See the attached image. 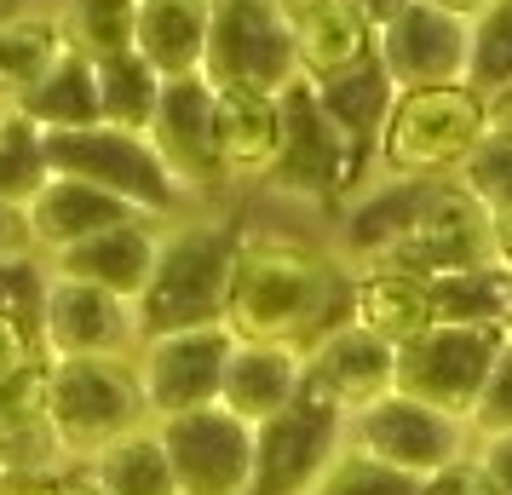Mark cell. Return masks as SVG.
Returning a JSON list of instances; mask_svg holds the SVG:
<instances>
[{
	"label": "cell",
	"mask_w": 512,
	"mask_h": 495,
	"mask_svg": "<svg viewBox=\"0 0 512 495\" xmlns=\"http://www.w3.org/2000/svg\"><path fill=\"white\" fill-rule=\"evenodd\" d=\"M420 495H501V490H495V478L484 472V461H478V455H461L455 467L432 472V478L420 484Z\"/></svg>",
	"instance_id": "40"
},
{
	"label": "cell",
	"mask_w": 512,
	"mask_h": 495,
	"mask_svg": "<svg viewBox=\"0 0 512 495\" xmlns=\"http://www.w3.org/2000/svg\"><path fill=\"white\" fill-rule=\"evenodd\" d=\"M35 363H41L35 334H29L24 323H12V317H0V380L24 375V369H35Z\"/></svg>",
	"instance_id": "41"
},
{
	"label": "cell",
	"mask_w": 512,
	"mask_h": 495,
	"mask_svg": "<svg viewBox=\"0 0 512 495\" xmlns=\"http://www.w3.org/2000/svg\"><path fill=\"white\" fill-rule=\"evenodd\" d=\"M484 104H489V133H495V139H512V93L484 98Z\"/></svg>",
	"instance_id": "45"
},
{
	"label": "cell",
	"mask_w": 512,
	"mask_h": 495,
	"mask_svg": "<svg viewBox=\"0 0 512 495\" xmlns=\"http://www.w3.org/2000/svg\"><path fill=\"white\" fill-rule=\"evenodd\" d=\"M12 260H35V242H29L24 208L0 202V265H12Z\"/></svg>",
	"instance_id": "42"
},
{
	"label": "cell",
	"mask_w": 512,
	"mask_h": 495,
	"mask_svg": "<svg viewBox=\"0 0 512 495\" xmlns=\"http://www.w3.org/2000/svg\"><path fill=\"white\" fill-rule=\"evenodd\" d=\"M156 260H162V231L150 219H133V225H116V231L81 242L70 254L47 260V271H64L75 283H93L104 294H116L127 306H139L150 277H156Z\"/></svg>",
	"instance_id": "19"
},
{
	"label": "cell",
	"mask_w": 512,
	"mask_h": 495,
	"mask_svg": "<svg viewBox=\"0 0 512 495\" xmlns=\"http://www.w3.org/2000/svg\"><path fill=\"white\" fill-rule=\"evenodd\" d=\"M47 144V167L58 179H81L93 190H110L144 219H167L185 202V190L167 179L162 156L150 150L144 133H121V127H81V133H41Z\"/></svg>",
	"instance_id": "5"
},
{
	"label": "cell",
	"mask_w": 512,
	"mask_h": 495,
	"mask_svg": "<svg viewBox=\"0 0 512 495\" xmlns=\"http://www.w3.org/2000/svg\"><path fill=\"white\" fill-rule=\"evenodd\" d=\"M0 495H70L64 472H0Z\"/></svg>",
	"instance_id": "43"
},
{
	"label": "cell",
	"mask_w": 512,
	"mask_h": 495,
	"mask_svg": "<svg viewBox=\"0 0 512 495\" xmlns=\"http://www.w3.org/2000/svg\"><path fill=\"white\" fill-rule=\"evenodd\" d=\"M346 449V409L317 398L311 386L288 403L277 421L254 432V495H311Z\"/></svg>",
	"instance_id": "14"
},
{
	"label": "cell",
	"mask_w": 512,
	"mask_h": 495,
	"mask_svg": "<svg viewBox=\"0 0 512 495\" xmlns=\"http://www.w3.org/2000/svg\"><path fill=\"white\" fill-rule=\"evenodd\" d=\"M432 317L455 329H501L512 334V271H455L432 277Z\"/></svg>",
	"instance_id": "31"
},
{
	"label": "cell",
	"mask_w": 512,
	"mask_h": 495,
	"mask_svg": "<svg viewBox=\"0 0 512 495\" xmlns=\"http://www.w3.org/2000/svg\"><path fill=\"white\" fill-rule=\"evenodd\" d=\"M305 392V352L300 346H259V340H236L231 363H225V392L219 409H231L236 421H248L259 432L265 421H277L288 403H300Z\"/></svg>",
	"instance_id": "20"
},
{
	"label": "cell",
	"mask_w": 512,
	"mask_h": 495,
	"mask_svg": "<svg viewBox=\"0 0 512 495\" xmlns=\"http://www.w3.org/2000/svg\"><path fill=\"white\" fill-rule=\"evenodd\" d=\"M351 306V277L340 254L317 242L277 231H242L236 236L231 294H225V323L236 340L259 346H311L328 334Z\"/></svg>",
	"instance_id": "1"
},
{
	"label": "cell",
	"mask_w": 512,
	"mask_h": 495,
	"mask_svg": "<svg viewBox=\"0 0 512 495\" xmlns=\"http://www.w3.org/2000/svg\"><path fill=\"white\" fill-rule=\"evenodd\" d=\"M236 352L231 323H202V329L150 334L133 357V380L144 392L150 421H173L190 409H213L225 392V363Z\"/></svg>",
	"instance_id": "10"
},
{
	"label": "cell",
	"mask_w": 512,
	"mask_h": 495,
	"mask_svg": "<svg viewBox=\"0 0 512 495\" xmlns=\"http://www.w3.org/2000/svg\"><path fill=\"white\" fill-rule=\"evenodd\" d=\"M512 432V340L507 352L495 357V375H489L484 398L472 409V438H507Z\"/></svg>",
	"instance_id": "39"
},
{
	"label": "cell",
	"mask_w": 512,
	"mask_h": 495,
	"mask_svg": "<svg viewBox=\"0 0 512 495\" xmlns=\"http://www.w3.org/2000/svg\"><path fill=\"white\" fill-rule=\"evenodd\" d=\"M52 179L47 167V144H41V127L24 121L18 110L0 116V202L12 208H29V196Z\"/></svg>",
	"instance_id": "34"
},
{
	"label": "cell",
	"mask_w": 512,
	"mask_h": 495,
	"mask_svg": "<svg viewBox=\"0 0 512 495\" xmlns=\"http://www.w3.org/2000/svg\"><path fill=\"white\" fill-rule=\"evenodd\" d=\"M346 317L357 329H369L374 340H386L392 352H403L409 340H420V334L438 323V317H432V283H426V277H409V271H392V265L357 271V277H351Z\"/></svg>",
	"instance_id": "24"
},
{
	"label": "cell",
	"mask_w": 512,
	"mask_h": 495,
	"mask_svg": "<svg viewBox=\"0 0 512 495\" xmlns=\"http://www.w3.org/2000/svg\"><path fill=\"white\" fill-rule=\"evenodd\" d=\"M305 386L334 409H346L351 421L357 409L380 403L397 386V352L386 340H374L369 329H357L351 317H340L328 334L305 346Z\"/></svg>",
	"instance_id": "17"
},
{
	"label": "cell",
	"mask_w": 512,
	"mask_h": 495,
	"mask_svg": "<svg viewBox=\"0 0 512 495\" xmlns=\"http://www.w3.org/2000/svg\"><path fill=\"white\" fill-rule=\"evenodd\" d=\"M426 190L432 185H403V179H380L374 190H363L340 219V260H357V271H380L415 231Z\"/></svg>",
	"instance_id": "23"
},
{
	"label": "cell",
	"mask_w": 512,
	"mask_h": 495,
	"mask_svg": "<svg viewBox=\"0 0 512 495\" xmlns=\"http://www.w3.org/2000/svg\"><path fill=\"white\" fill-rule=\"evenodd\" d=\"M472 455L484 461V472L495 478V490L512 495V432H507V438H478V444H472Z\"/></svg>",
	"instance_id": "44"
},
{
	"label": "cell",
	"mask_w": 512,
	"mask_h": 495,
	"mask_svg": "<svg viewBox=\"0 0 512 495\" xmlns=\"http://www.w3.org/2000/svg\"><path fill=\"white\" fill-rule=\"evenodd\" d=\"M58 18H64L70 52H81L87 64L133 52V0H70L58 6Z\"/></svg>",
	"instance_id": "33"
},
{
	"label": "cell",
	"mask_w": 512,
	"mask_h": 495,
	"mask_svg": "<svg viewBox=\"0 0 512 495\" xmlns=\"http://www.w3.org/2000/svg\"><path fill=\"white\" fill-rule=\"evenodd\" d=\"M47 415L64 444V461H87L104 444H116L121 432L150 426L133 363H104V357L47 363Z\"/></svg>",
	"instance_id": "4"
},
{
	"label": "cell",
	"mask_w": 512,
	"mask_h": 495,
	"mask_svg": "<svg viewBox=\"0 0 512 495\" xmlns=\"http://www.w3.org/2000/svg\"><path fill=\"white\" fill-rule=\"evenodd\" d=\"M311 87H317V104L328 110V121H334L363 156H374V150H380V127H386V116H392V104H397V87L386 81L380 58L357 64V70H346V75H334V81H311Z\"/></svg>",
	"instance_id": "29"
},
{
	"label": "cell",
	"mask_w": 512,
	"mask_h": 495,
	"mask_svg": "<svg viewBox=\"0 0 512 495\" xmlns=\"http://www.w3.org/2000/svg\"><path fill=\"white\" fill-rule=\"evenodd\" d=\"M41 363H70V357H104V363H133L144 346L139 306L93 283H75L64 271H47L41 288Z\"/></svg>",
	"instance_id": "12"
},
{
	"label": "cell",
	"mask_w": 512,
	"mask_h": 495,
	"mask_svg": "<svg viewBox=\"0 0 512 495\" xmlns=\"http://www.w3.org/2000/svg\"><path fill=\"white\" fill-rule=\"evenodd\" d=\"M455 179H461V185L478 196V208L507 231L512 225V139H495V133H489Z\"/></svg>",
	"instance_id": "36"
},
{
	"label": "cell",
	"mask_w": 512,
	"mask_h": 495,
	"mask_svg": "<svg viewBox=\"0 0 512 495\" xmlns=\"http://www.w3.org/2000/svg\"><path fill=\"white\" fill-rule=\"evenodd\" d=\"M150 150L162 156L167 179L196 196V190L225 185V167H219V121H213V81L208 75H179L162 81V104L144 127Z\"/></svg>",
	"instance_id": "16"
},
{
	"label": "cell",
	"mask_w": 512,
	"mask_h": 495,
	"mask_svg": "<svg viewBox=\"0 0 512 495\" xmlns=\"http://www.w3.org/2000/svg\"><path fill=\"white\" fill-rule=\"evenodd\" d=\"M231 265H236V231H225V225L162 231V260H156V277H150V288L139 300L144 340L150 334H173V329L225 323Z\"/></svg>",
	"instance_id": "3"
},
{
	"label": "cell",
	"mask_w": 512,
	"mask_h": 495,
	"mask_svg": "<svg viewBox=\"0 0 512 495\" xmlns=\"http://www.w3.org/2000/svg\"><path fill=\"white\" fill-rule=\"evenodd\" d=\"M277 104H282V156H277V167H271V179H265L277 196L328 202V196L357 190L363 173H374V156H363V150L328 121V110L317 104V87H311L305 75L294 87H282Z\"/></svg>",
	"instance_id": "6"
},
{
	"label": "cell",
	"mask_w": 512,
	"mask_h": 495,
	"mask_svg": "<svg viewBox=\"0 0 512 495\" xmlns=\"http://www.w3.org/2000/svg\"><path fill=\"white\" fill-rule=\"evenodd\" d=\"M64 52H70V41H64V18L58 12L12 6L0 18V110H18L52 75V64Z\"/></svg>",
	"instance_id": "26"
},
{
	"label": "cell",
	"mask_w": 512,
	"mask_h": 495,
	"mask_svg": "<svg viewBox=\"0 0 512 495\" xmlns=\"http://www.w3.org/2000/svg\"><path fill=\"white\" fill-rule=\"evenodd\" d=\"M179 495H254V426L231 409H190L156 421Z\"/></svg>",
	"instance_id": "15"
},
{
	"label": "cell",
	"mask_w": 512,
	"mask_h": 495,
	"mask_svg": "<svg viewBox=\"0 0 512 495\" xmlns=\"http://www.w3.org/2000/svg\"><path fill=\"white\" fill-rule=\"evenodd\" d=\"M443 12H455V18H466V24H472V18H484L489 6H501V0H438Z\"/></svg>",
	"instance_id": "46"
},
{
	"label": "cell",
	"mask_w": 512,
	"mask_h": 495,
	"mask_svg": "<svg viewBox=\"0 0 512 495\" xmlns=\"http://www.w3.org/2000/svg\"><path fill=\"white\" fill-rule=\"evenodd\" d=\"M484 139H489V104L472 87L397 93L392 116L380 127L374 173L403 179V185H438V179H455Z\"/></svg>",
	"instance_id": "2"
},
{
	"label": "cell",
	"mask_w": 512,
	"mask_h": 495,
	"mask_svg": "<svg viewBox=\"0 0 512 495\" xmlns=\"http://www.w3.org/2000/svg\"><path fill=\"white\" fill-rule=\"evenodd\" d=\"M351 6H357V12H363L374 29H380V24H386V18L397 12V6H403V0H351Z\"/></svg>",
	"instance_id": "47"
},
{
	"label": "cell",
	"mask_w": 512,
	"mask_h": 495,
	"mask_svg": "<svg viewBox=\"0 0 512 495\" xmlns=\"http://www.w3.org/2000/svg\"><path fill=\"white\" fill-rule=\"evenodd\" d=\"M466 87L478 98L512 93V0L489 6L472 18V58H466Z\"/></svg>",
	"instance_id": "35"
},
{
	"label": "cell",
	"mask_w": 512,
	"mask_h": 495,
	"mask_svg": "<svg viewBox=\"0 0 512 495\" xmlns=\"http://www.w3.org/2000/svg\"><path fill=\"white\" fill-rule=\"evenodd\" d=\"M0 116H6V110H0Z\"/></svg>",
	"instance_id": "51"
},
{
	"label": "cell",
	"mask_w": 512,
	"mask_h": 495,
	"mask_svg": "<svg viewBox=\"0 0 512 495\" xmlns=\"http://www.w3.org/2000/svg\"><path fill=\"white\" fill-rule=\"evenodd\" d=\"M282 18H305V12H317V6H328V0H277Z\"/></svg>",
	"instance_id": "48"
},
{
	"label": "cell",
	"mask_w": 512,
	"mask_h": 495,
	"mask_svg": "<svg viewBox=\"0 0 512 495\" xmlns=\"http://www.w3.org/2000/svg\"><path fill=\"white\" fill-rule=\"evenodd\" d=\"M213 121H219V167L236 185L271 179L282 156V104L242 87H213Z\"/></svg>",
	"instance_id": "21"
},
{
	"label": "cell",
	"mask_w": 512,
	"mask_h": 495,
	"mask_svg": "<svg viewBox=\"0 0 512 495\" xmlns=\"http://www.w3.org/2000/svg\"><path fill=\"white\" fill-rule=\"evenodd\" d=\"M512 334L501 329H455V323H432V329L409 340L397 352V386L403 398L438 409L449 421L472 426V409L484 398L489 375H495V357L507 352Z\"/></svg>",
	"instance_id": "7"
},
{
	"label": "cell",
	"mask_w": 512,
	"mask_h": 495,
	"mask_svg": "<svg viewBox=\"0 0 512 495\" xmlns=\"http://www.w3.org/2000/svg\"><path fill=\"white\" fill-rule=\"evenodd\" d=\"M202 75L213 87H242V93L277 98L300 81V52L294 24L282 18L277 0H213V35Z\"/></svg>",
	"instance_id": "8"
},
{
	"label": "cell",
	"mask_w": 512,
	"mask_h": 495,
	"mask_svg": "<svg viewBox=\"0 0 512 495\" xmlns=\"http://www.w3.org/2000/svg\"><path fill=\"white\" fill-rule=\"evenodd\" d=\"M24 219H29L35 260H58V254H70V248H81V242H93V236H104V231H116V225L144 219V213L127 208L110 190H93V185H81V179H58V173H52L47 185L29 196Z\"/></svg>",
	"instance_id": "18"
},
{
	"label": "cell",
	"mask_w": 512,
	"mask_h": 495,
	"mask_svg": "<svg viewBox=\"0 0 512 495\" xmlns=\"http://www.w3.org/2000/svg\"><path fill=\"white\" fill-rule=\"evenodd\" d=\"M311 495H420V484L369 461V455H357V449H340V461L311 484Z\"/></svg>",
	"instance_id": "37"
},
{
	"label": "cell",
	"mask_w": 512,
	"mask_h": 495,
	"mask_svg": "<svg viewBox=\"0 0 512 495\" xmlns=\"http://www.w3.org/2000/svg\"><path fill=\"white\" fill-rule=\"evenodd\" d=\"M374 58L397 93L426 87H466L472 58V24L443 12L438 0H403L386 24L374 29Z\"/></svg>",
	"instance_id": "13"
},
{
	"label": "cell",
	"mask_w": 512,
	"mask_h": 495,
	"mask_svg": "<svg viewBox=\"0 0 512 495\" xmlns=\"http://www.w3.org/2000/svg\"><path fill=\"white\" fill-rule=\"evenodd\" d=\"M70 495H98V490L87 484V478H81V472H75V478H70Z\"/></svg>",
	"instance_id": "50"
},
{
	"label": "cell",
	"mask_w": 512,
	"mask_h": 495,
	"mask_svg": "<svg viewBox=\"0 0 512 495\" xmlns=\"http://www.w3.org/2000/svg\"><path fill=\"white\" fill-rule=\"evenodd\" d=\"M81 478L98 495H179L156 421L133 426V432H121L116 444H104L98 455H87L81 461Z\"/></svg>",
	"instance_id": "28"
},
{
	"label": "cell",
	"mask_w": 512,
	"mask_h": 495,
	"mask_svg": "<svg viewBox=\"0 0 512 495\" xmlns=\"http://www.w3.org/2000/svg\"><path fill=\"white\" fill-rule=\"evenodd\" d=\"M213 35V0H133V52L162 81L202 75Z\"/></svg>",
	"instance_id": "22"
},
{
	"label": "cell",
	"mask_w": 512,
	"mask_h": 495,
	"mask_svg": "<svg viewBox=\"0 0 512 495\" xmlns=\"http://www.w3.org/2000/svg\"><path fill=\"white\" fill-rule=\"evenodd\" d=\"M41 288H47V260H12L0 265V317L41 334Z\"/></svg>",
	"instance_id": "38"
},
{
	"label": "cell",
	"mask_w": 512,
	"mask_h": 495,
	"mask_svg": "<svg viewBox=\"0 0 512 495\" xmlns=\"http://www.w3.org/2000/svg\"><path fill=\"white\" fill-rule=\"evenodd\" d=\"M386 265L409 271V277H426V283L455 277V271H489V265H501V225L478 208V196L461 179H438L426 190L415 231L403 236V248Z\"/></svg>",
	"instance_id": "11"
},
{
	"label": "cell",
	"mask_w": 512,
	"mask_h": 495,
	"mask_svg": "<svg viewBox=\"0 0 512 495\" xmlns=\"http://www.w3.org/2000/svg\"><path fill=\"white\" fill-rule=\"evenodd\" d=\"M472 444L478 438H472L466 421H449V415L403 398V392H386L380 403L357 409L346 421V449L403 472V478H415V484H426L443 467H455L461 455H472Z\"/></svg>",
	"instance_id": "9"
},
{
	"label": "cell",
	"mask_w": 512,
	"mask_h": 495,
	"mask_svg": "<svg viewBox=\"0 0 512 495\" xmlns=\"http://www.w3.org/2000/svg\"><path fill=\"white\" fill-rule=\"evenodd\" d=\"M64 444L47 415V363L0 380V472H58Z\"/></svg>",
	"instance_id": "25"
},
{
	"label": "cell",
	"mask_w": 512,
	"mask_h": 495,
	"mask_svg": "<svg viewBox=\"0 0 512 495\" xmlns=\"http://www.w3.org/2000/svg\"><path fill=\"white\" fill-rule=\"evenodd\" d=\"M98 70V116L104 127H121V133H144L156 104H162V75L144 64L139 52H121V58H104Z\"/></svg>",
	"instance_id": "32"
},
{
	"label": "cell",
	"mask_w": 512,
	"mask_h": 495,
	"mask_svg": "<svg viewBox=\"0 0 512 495\" xmlns=\"http://www.w3.org/2000/svg\"><path fill=\"white\" fill-rule=\"evenodd\" d=\"M501 265H507V271H512V225H507V231H501Z\"/></svg>",
	"instance_id": "49"
},
{
	"label": "cell",
	"mask_w": 512,
	"mask_h": 495,
	"mask_svg": "<svg viewBox=\"0 0 512 495\" xmlns=\"http://www.w3.org/2000/svg\"><path fill=\"white\" fill-rule=\"evenodd\" d=\"M288 24H294V52H300L305 81H334V75L374 58V24L351 0H328L305 18H288Z\"/></svg>",
	"instance_id": "27"
},
{
	"label": "cell",
	"mask_w": 512,
	"mask_h": 495,
	"mask_svg": "<svg viewBox=\"0 0 512 495\" xmlns=\"http://www.w3.org/2000/svg\"><path fill=\"white\" fill-rule=\"evenodd\" d=\"M18 116L35 121L41 133H81V127H98V70L81 58V52H64L52 75L35 87V93L18 104Z\"/></svg>",
	"instance_id": "30"
}]
</instances>
